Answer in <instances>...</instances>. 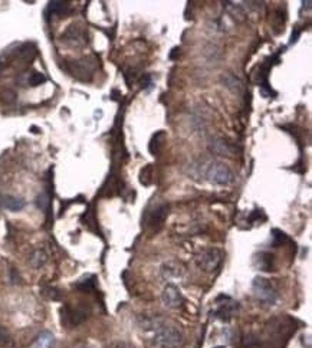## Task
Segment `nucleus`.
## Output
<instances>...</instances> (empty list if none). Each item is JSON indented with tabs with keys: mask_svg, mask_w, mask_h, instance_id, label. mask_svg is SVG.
Listing matches in <instances>:
<instances>
[{
	"mask_svg": "<svg viewBox=\"0 0 312 348\" xmlns=\"http://www.w3.org/2000/svg\"><path fill=\"white\" fill-rule=\"evenodd\" d=\"M10 341H12V338H10L9 331H7L4 327L0 325V347H6V346H9Z\"/></svg>",
	"mask_w": 312,
	"mask_h": 348,
	"instance_id": "19",
	"label": "nucleus"
},
{
	"mask_svg": "<svg viewBox=\"0 0 312 348\" xmlns=\"http://www.w3.org/2000/svg\"><path fill=\"white\" fill-rule=\"evenodd\" d=\"M46 262H47V255H46V252L42 250V249H36V250L32 253V256H31V265H32L33 268H36V269L42 268Z\"/></svg>",
	"mask_w": 312,
	"mask_h": 348,
	"instance_id": "12",
	"label": "nucleus"
},
{
	"mask_svg": "<svg viewBox=\"0 0 312 348\" xmlns=\"http://www.w3.org/2000/svg\"><path fill=\"white\" fill-rule=\"evenodd\" d=\"M255 263L261 271H273V256L267 252H261L259 255H256L255 257Z\"/></svg>",
	"mask_w": 312,
	"mask_h": 348,
	"instance_id": "9",
	"label": "nucleus"
},
{
	"mask_svg": "<svg viewBox=\"0 0 312 348\" xmlns=\"http://www.w3.org/2000/svg\"><path fill=\"white\" fill-rule=\"evenodd\" d=\"M206 177L210 183L218 186H229L234 180L233 173L223 163H210L206 170Z\"/></svg>",
	"mask_w": 312,
	"mask_h": 348,
	"instance_id": "2",
	"label": "nucleus"
},
{
	"mask_svg": "<svg viewBox=\"0 0 312 348\" xmlns=\"http://www.w3.org/2000/svg\"><path fill=\"white\" fill-rule=\"evenodd\" d=\"M145 327L153 331L154 343L160 348H181L183 346L184 338L176 325L167 324L163 319L153 318L145 322Z\"/></svg>",
	"mask_w": 312,
	"mask_h": 348,
	"instance_id": "1",
	"label": "nucleus"
},
{
	"mask_svg": "<svg viewBox=\"0 0 312 348\" xmlns=\"http://www.w3.org/2000/svg\"><path fill=\"white\" fill-rule=\"evenodd\" d=\"M223 81H224L226 87L230 88V90H233V91H240V90H242V82H240L237 78L232 76V75L223 76Z\"/></svg>",
	"mask_w": 312,
	"mask_h": 348,
	"instance_id": "16",
	"label": "nucleus"
},
{
	"mask_svg": "<svg viewBox=\"0 0 312 348\" xmlns=\"http://www.w3.org/2000/svg\"><path fill=\"white\" fill-rule=\"evenodd\" d=\"M252 289H253L255 295L266 305H273L278 301V292L275 291L272 284L265 278H259V276L255 278L253 284H252Z\"/></svg>",
	"mask_w": 312,
	"mask_h": 348,
	"instance_id": "3",
	"label": "nucleus"
},
{
	"mask_svg": "<svg viewBox=\"0 0 312 348\" xmlns=\"http://www.w3.org/2000/svg\"><path fill=\"white\" fill-rule=\"evenodd\" d=\"M210 150L218 154V155H226V157H232L234 154V147L230 146L226 140L223 138H216L210 143Z\"/></svg>",
	"mask_w": 312,
	"mask_h": 348,
	"instance_id": "8",
	"label": "nucleus"
},
{
	"mask_svg": "<svg viewBox=\"0 0 312 348\" xmlns=\"http://www.w3.org/2000/svg\"><path fill=\"white\" fill-rule=\"evenodd\" d=\"M234 309H237V303L229 302V303H224V305H222V306L219 308L218 314H219V317H220L222 319H229V318L233 317Z\"/></svg>",
	"mask_w": 312,
	"mask_h": 348,
	"instance_id": "13",
	"label": "nucleus"
},
{
	"mask_svg": "<svg viewBox=\"0 0 312 348\" xmlns=\"http://www.w3.org/2000/svg\"><path fill=\"white\" fill-rule=\"evenodd\" d=\"M167 214H169V206L163 204V206L156 207L153 212H150V213L147 214V225H148V227H150L153 232H157V230L163 226V223H164Z\"/></svg>",
	"mask_w": 312,
	"mask_h": 348,
	"instance_id": "5",
	"label": "nucleus"
},
{
	"mask_svg": "<svg viewBox=\"0 0 312 348\" xmlns=\"http://www.w3.org/2000/svg\"><path fill=\"white\" fill-rule=\"evenodd\" d=\"M45 81H46V78H45L44 74H41V72H33V74L29 76V79H28V82H29L31 87H38V85L44 84Z\"/></svg>",
	"mask_w": 312,
	"mask_h": 348,
	"instance_id": "17",
	"label": "nucleus"
},
{
	"mask_svg": "<svg viewBox=\"0 0 312 348\" xmlns=\"http://www.w3.org/2000/svg\"><path fill=\"white\" fill-rule=\"evenodd\" d=\"M161 299H163L164 305H166L167 308H172V309L180 308V306L183 305V301H184L183 295L180 294V289H178L177 287L172 285V284H169V285L164 288Z\"/></svg>",
	"mask_w": 312,
	"mask_h": 348,
	"instance_id": "6",
	"label": "nucleus"
},
{
	"mask_svg": "<svg viewBox=\"0 0 312 348\" xmlns=\"http://www.w3.org/2000/svg\"><path fill=\"white\" fill-rule=\"evenodd\" d=\"M216 348H224V347H216Z\"/></svg>",
	"mask_w": 312,
	"mask_h": 348,
	"instance_id": "22",
	"label": "nucleus"
},
{
	"mask_svg": "<svg viewBox=\"0 0 312 348\" xmlns=\"http://www.w3.org/2000/svg\"><path fill=\"white\" fill-rule=\"evenodd\" d=\"M107 348H135V347H133V346L128 344V343H124V341H114V343L108 344Z\"/></svg>",
	"mask_w": 312,
	"mask_h": 348,
	"instance_id": "20",
	"label": "nucleus"
},
{
	"mask_svg": "<svg viewBox=\"0 0 312 348\" xmlns=\"http://www.w3.org/2000/svg\"><path fill=\"white\" fill-rule=\"evenodd\" d=\"M273 238L276 239V245H281L282 242H285V241H288V238H286V235L285 233H282V232H279V230H273Z\"/></svg>",
	"mask_w": 312,
	"mask_h": 348,
	"instance_id": "21",
	"label": "nucleus"
},
{
	"mask_svg": "<svg viewBox=\"0 0 312 348\" xmlns=\"http://www.w3.org/2000/svg\"><path fill=\"white\" fill-rule=\"evenodd\" d=\"M224 6H226V10H227L234 19H237L239 22H243V20H245L246 15H245V12H243V9H242L240 4H236V3H233V1H226Z\"/></svg>",
	"mask_w": 312,
	"mask_h": 348,
	"instance_id": "11",
	"label": "nucleus"
},
{
	"mask_svg": "<svg viewBox=\"0 0 312 348\" xmlns=\"http://www.w3.org/2000/svg\"><path fill=\"white\" fill-rule=\"evenodd\" d=\"M0 207L10 210V212H19L25 207V201L15 196L9 195H0Z\"/></svg>",
	"mask_w": 312,
	"mask_h": 348,
	"instance_id": "7",
	"label": "nucleus"
},
{
	"mask_svg": "<svg viewBox=\"0 0 312 348\" xmlns=\"http://www.w3.org/2000/svg\"><path fill=\"white\" fill-rule=\"evenodd\" d=\"M53 344V335L47 331L42 333L38 340H36V344H35V348H50V346Z\"/></svg>",
	"mask_w": 312,
	"mask_h": 348,
	"instance_id": "14",
	"label": "nucleus"
},
{
	"mask_svg": "<svg viewBox=\"0 0 312 348\" xmlns=\"http://www.w3.org/2000/svg\"><path fill=\"white\" fill-rule=\"evenodd\" d=\"M69 9V3H63V1H50L49 3V10L53 15H65Z\"/></svg>",
	"mask_w": 312,
	"mask_h": 348,
	"instance_id": "15",
	"label": "nucleus"
},
{
	"mask_svg": "<svg viewBox=\"0 0 312 348\" xmlns=\"http://www.w3.org/2000/svg\"><path fill=\"white\" fill-rule=\"evenodd\" d=\"M63 39L71 42L72 45H81L84 42V33L77 26H69V29L65 32Z\"/></svg>",
	"mask_w": 312,
	"mask_h": 348,
	"instance_id": "10",
	"label": "nucleus"
},
{
	"mask_svg": "<svg viewBox=\"0 0 312 348\" xmlns=\"http://www.w3.org/2000/svg\"><path fill=\"white\" fill-rule=\"evenodd\" d=\"M141 183L142 184H145V186H148L150 183H151V176H153V168H151V166H147L145 168H142L141 170Z\"/></svg>",
	"mask_w": 312,
	"mask_h": 348,
	"instance_id": "18",
	"label": "nucleus"
},
{
	"mask_svg": "<svg viewBox=\"0 0 312 348\" xmlns=\"http://www.w3.org/2000/svg\"><path fill=\"white\" fill-rule=\"evenodd\" d=\"M222 262V255L218 249H209L203 252L199 257V265L206 271V272H213L219 268Z\"/></svg>",
	"mask_w": 312,
	"mask_h": 348,
	"instance_id": "4",
	"label": "nucleus"
}]
</instances>
